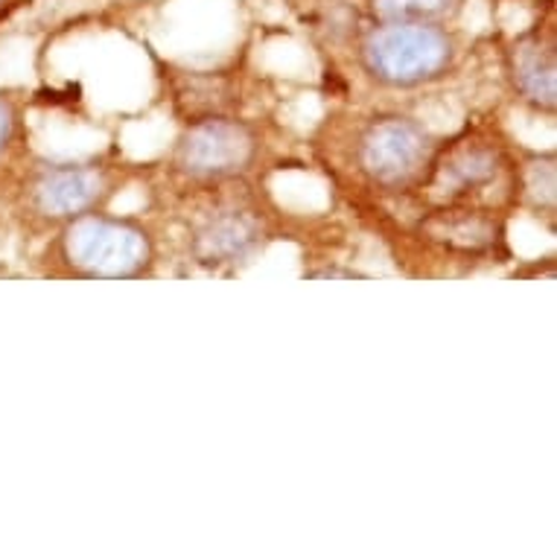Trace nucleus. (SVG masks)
I'll use <instances>...</instances> for the list:
<instances>
[{
  "mask_svg": "<svg viewBox=\"0 0 557 557\" xmlns=\"http://www.w3.org/2000/svg\"><path fill=\"white\" fill-rule=\"evenodd\" d=\"M45 260L59 277L137 281L156 272L158 239L140 220L94 211L62 222Z\"/></svg>",
  "mask_w": 557,
  "mask_h": 557,
  "instance_id": "1",
  "label": "nucleus"
},
{
  "mask_svg": "<svg viewBox=\"0 0 557 557\" xmlns=\"http://www.w3.org/2000/svg\"><path fill=\"white\" fill-rule=\"evenodd\" d=\"M458 41L435 21H380L359 41L362 74L388 91H414L447 79Z\"/></svg>",
  "mask_w": 557,
  "mask_h": 557,
  "instance_id": "2",
  "label": "nucleus"
},
{
  "mask_svg": "<svg viewBox=\"0 0 557 557\" xmlns=\"http://www.w3.org/2000/svg\"><path fill=\"white\" fill-rule=\"evenodd\" d=\"M441 152L438 135L409 114L368 120L354 144L357 173L385 193H409L430 182Z\"/></svg>",
  "mask_w": 557,
  "mask_h": 557,
  "instance_id": "3",
  "label": "nucleus"
},
{
  "mask_svg": "<svg viewBox=\"0 0 557 557\" xmlns=\"http://www.w3.org/2000/svg\"><path fill=\"white\" fill-rule=\"evenodd\" d=\"M120 190L117 170L100 161H41L18 184V208L29 222L62 225L102 211Z\"/></svg>",
  "mask_w": 557,
  "mask_h": 557,
  "instance_id": "4",
  "label": "nucleus"
},
{
  "mask_svg": "<svg viewBox=\"0 0 557 557\" xmlns=\"http://www.w3.org/2000/svg\"><path fill=\"white\" fill-rule=\"evenodd\" d=\"M263 140L248 120L205 117L184 128L175 140L170 164L184 182L225 184L255 170Z\"/></svg>",
  "mask_w": 557,
  "mask_h": 557,
  "instance_id": "5",
  "label": "nucleus"
},
{
  "mask_svg": "<svg viewBox=\"0 0 557 557\" xmlns=\"http://www.w3.org/2000/svg\"><path fill=\"white\" fill-rule=\"evenodd\" d=\"M265 225L257 211L248 208H222L208 213L190 231V255L208 269H228L248 263L263 248Z\"/></svg>",
  "mask_w": 557,
  "mask_h": 557,
  "instance_id": "6",
  "label": "nucleus"
},
{
  "mask_svg": "<svg viewBox=\"0 0 557 557\" xmlns=\"http://www.w3.org/2000/svg\"><path fill=\"white\" fill-rule=\"evenodd\" d=\"M508 79L522 102L537 111H555L557 106V62L555 45L540 36L520 38L508 53Z\"/></svg>",
  "mask_w": 557,
  "mask_h": 557,
  "instance_id": "7",
  "label": "nucleus"
},
{
  "mask_svg": "<svg viewBox=\"0 0 557 557\" xmlns=\"http://www.w3.org/2000/svg\"><path fill=\"white\" fill-rule=\"evenodd\" d=\"M499 170H503V156L487 140H461L456 147L441 144L430 182H441L444 190L453 196H465V193H475L494 184L499 178Z\"/></svg>",
  "mask_w": 557,
  "mask_h": 557,
  "instance_id": "8",
  "label": "nucleus"
},
{
  "mask_svg": "<svg viewBox=\"0 0 557 557\" xmlns=\"http://www.w3.org/2000/svg\"><path fill=\"white\" fill-rule=\"evenodd\" d=\"M426 234L432 239H441L444 246L465 248V251H479L496 243L499 225L484 211H441L426 220Z\"/></svg>",
  "mask_w": 557,
  "mask_h": 557,
  "instance_id": "9",
  "label": "nucleus"
},
{
  "mask_svg": "<svg viewBox=\"0 0 557 557\" xmlns=\"http://www.w3.org/2000/svg\"><path fill=\"white\" fill-rule=\"evenodd\" d=\"M461 10V0H374L380 21H435L444 24Z\"/></svg>",
  "mask_w": 557,
  "mask_h": 557,
  "instance_id": "10",
  "label": "nucleus"
},
{
  "mask_svg": "<svg viewBox=\"0 0 557 557\" xmlns=\"http://www.w3.org/2000/svg\"><path fill=\"white\" fill-rule=\"evenodd\" d=\"M522 199L534 211H555V158H531L522 170Z\"/></svg>",
  "mask_w": 557,
  "mask_h": 557,
  "instance_id": "11",
  "label": "nucleus"
},
{
  "mask_svg": "<svg viewBox=\"0 0 557 557\" xmlns=\"http://www.w3.org/2000/svg\"><path fill=\"white\" fill-rule=\"evenodd\" d=\"M24 132V106L12 91H0V164L15 152Z\"/></svg>",
  "mask_w": 557,
  "mask_h": 557,
  "instance_id": "12",
  "label": "nucleus"
},
{
  "mask_svg": "<svg viewBox=\"0 0 557 557\" xmlns=\"http://www.w3.org/2000/svg\"><path fill=\"white\" fill-rule=\"evenodd\" d=\"M7 3H10V0H0V10H3V7H7Z\"/></svg>",
  "mask_w": 557,
  "mask_h": 557,
  "instance_id": "13",
  "label": "nucleus"
}]
</instances>
